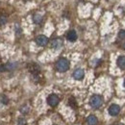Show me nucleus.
I'll return each mask as SVG.
<instances>
[{"mask_svg":"<svg viewBox=\"0 0 125 125\" xmlns=\"http://www.w3.org/2000/svg\"><path fill=\"white\" fill-rule=\"evenodd\" d=\"M69 61L67 59L62 58L60 60H58V62H56V68L58 71L60 72H65L69 69Z\"/></svg>","mask_w":125,"mask_h":125,"instance_id":"nucleus-1","label":"nucleus"},{"mask_svg":"<svg viewBox=\"0 0 125 125\" xmlns=\"http://www.w3.org/2000/svg\"><path fill=\"white\" fill-rule=\"evenodd\" d=\"M103 103V99L100 95H93L91 97V100H90V105L94 108V109H97L99 107H101Z\"/></svg>","mask_w":125,"mask_h":125,"instance_id":"nucleus-2","label":"nucleus"},{"mask_svg":"<svg viewBox=\"0 0 125 125\" xmlns=\"http://www.w3.org/2000/svg\"><path fill=\"white\" fill-rule=\"evenodd\" d=\"M59 101H60V99H59L58 95H56V94H50V95L47 97V103H48V105L51 106V107L57 106L58 103H59Z\"/></svg>","mask_w":125,"mask_h":125,"instance_id":"nucleus-3","label":"nucleus"},{"mask_svg":"<svg viewBox=\"0 0 125 125\" xmlns=\"http://www.w3.org/2000/svg\"><path fill=\"white\" fill-rule=\"evenodd\" d=\"M36 43L40 46H45L48 43V38L44 35H40L36 38Z\"/></svg>","mask_w":125,"mask_h":125,"instance_id":"nucleus-4","label":"nucleus"},{"mask_svg":"<svg viewBox=\"0 0 125 125\" xmlns=\"http://www.w3.org/2000/svg\"><path fill=\"white\" fill-rule=\"evenodd\" d=\"M119 112H120V107H119L118 105H116V104H113V105L110 106L109 114L111 115L115 116V115H117L119 114Z\"/></svg>","mask_w":125,"mask_h":125,"instance_id":"nucleus-5","label":"nucleus"},{"mask_svg":"<svg viewBox=\"0 0 125 125\" xmlns=\"http://www.w3.org/2000/svg\"><path fill=\"white\" fill-rule=\"evenodd\" d=\"M85 76V72L82 68H78L73 72V78L75 80H82Z\"/></svg>","mask_w":125,"mask_h":125,"instance_id":"nucleus-6","label":"nucleus"},{"mask_svg":"<svg viewBox=\"0 0 125 125\" xmlns=\"http://www.w3.org/2000/svg\"><path fill=\"white\" fill-rule=\"evenodd\" d=\"M62 45V41L61 39H54L51 42V47L54 49H59Z\"/></svg>","mask_w":125,"mask_h":125,"instance_id":"nucleus-7","label":"nucleus"},{"mask_svg":"<svg viewBox=\"0 0 125 125\" xmlns=\"http://www.w3.org/2000/svg\"><path fill=\"white\" fill-rule=\"evenodd\" d=\"M66 39L69 41V42H75L77 40V34L74 30H70L66 34Z\"/></svg>","mask_w":125,"mask_h":125,"instance_id":"nucleus-8","label":"nucleus"},{"mask_svg":"<svg viewBox=\"0 0 125 125\" xmlns=\"http://www.w3.org/2000/svg\"><path fill=\"white\" fill-rule=\"evenodd\" d=\"M116 63L120 69H125V56H119L117 58Z\"/></svg>","mask_w":125,"mask_h":125,"instance_id":"nucleus-9","label":"nucleus"},{"mask_svg":"<svg viewBox=\"0 0 125 125\" xmlns=\"http://www.w3.org/2000/svg\"><path fill=\"white\" fill-rule=\"evenodd\" d=\"M87 121H88V124L89 125H96L98 120H97V117L95 115H90L88 117Z\"/></svg>","mask_w":125,"mask_h":125,"instance_id":"nucleus-10","label":"nucleus"},{"mask_svg":"<svg viewBox=\"0 0 125 125\" xmlns=\"http://www.w3.org/2000/svg\"><path fill=\"white\" fill-rule=\"evenodd\" d=\"M29 70L31 71L32 73H37V72H39L40 71V67H39V65H37L36 63H32L29 65Z\"/></svg>","mask_w":125,"mask_h":125,"instance_id":"nucleus-11","label":"nucleus"},{"mask_svg":"<svg viewBox=\"0 0 125 125\" xmlns=\"http://www.w3.org/2000/svg\"><path fill=\"white\" fill-rule=\"evenodd\" d=\"M33 20H34L35 23L39 24V23L42 22V16H40V15H34V16H33Z\"/></svg>","mask_w":125,"mask_h":125,"instance_id":"nucleus-12","label":"nucleus"},{"mask_svg":"<svg viewBox=\"0 0 125 125\" xmlns=\"http://www.w3.org/2000/svg\"><path fill=\"white\" fill-rule=\"evenodd\" d=\"M6 22H7V16L1 15L0 16V25H4V24H6Z\"/></svg>","mask_w":125,"mask_h":125,"instance_id":"nucleus-13","label":"nucleus"},{"mask_svg":"<svg viewBox=\"0 0 125 125\" xmlns=\"http://www.w3.org/2000/svg\"><path fill=\"white\" fill-rule=\"evenodd\" d=\"M17 125H27V123H26V121H25L24 118H18V120H17Z\"/></svg>","mask_w":125,"mask_h":125,"instance_id":"nucleus-14","label":"nucleus"},{"mask_svg":"<svg viewBox=\"0 0 125 125\" xmlns=\"http://www.w3.org/2000/svg\"><path fill=\"white\" fill-rule=\"evenodd\" d=\"M118 38L119 39H124L125 38V30H121L118 33Z\"/></svg>","mask_w":125,"mask_h":125,"instance_id":"nucleus-15","label":"nucleus"},{"mask_svg":"<svg viewBox=\"0 0 125 125\" xmlns=\"http://www.w3.org/2000/svg\"><path fill=\"white\" fill-rule=\"evenodd\" d=\"M1 101H2L4 104H7V103H8V98H7L5 95H3V96H2V99H1Z\"/></svg>","mask_w":125,"mask_h":125,"instance_id":"nucleus-16","label":"nucleus"},{"mask_svg":"<svg viewBox=\"0 0 125 125\" xmlns=\"http://www.w3.org/2000/svg\"><path fill=\"white\" fill-rule=\"evenodd\" d=\"M122 46H123V48H124V49H125V42H124V43H123V45H122Z\"/></svg>","mask_w":125,"mask_h":125,"instance_id":"nucleus-17","label":"nucleus"},{"mask_svg":"<svg viewBox=\"0 0 125 125\" xmlns=\"http://www.w3.org/2000/svg\"><path fill=\"white\" fill-rule=\"evenodd\" d=\"M124 87H125V80H124Z\"/></svg>","mask_w":125,"mask_h":125,"instance_id":"nucleus-18","label":"nucleus"},{"mask_svg":"<svg viewBox=\"0 0 125 125\" xmlns=\"http://www.w3.org/2000/svg\"><path fill=\"white\" fill-rule=\"evenodd\" d=\"M117 125H123V124H117Z\"/></svg>","mask_w":125,"mask_h":125,"instance_id":"nucleus-19","label":"nucleus"}]
</instances>
